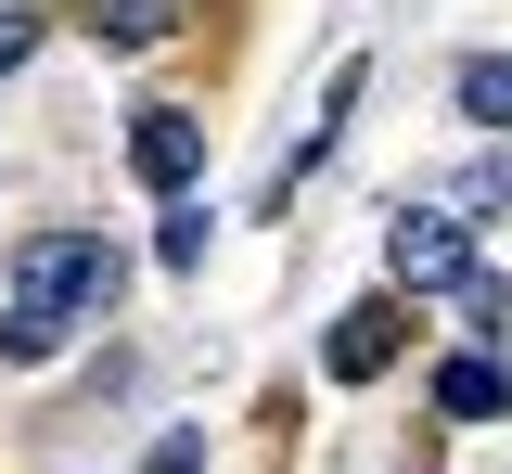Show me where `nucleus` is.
Listing matches in <instances>:
<instances>
[{"instance_id":"1","label":"nucleus","mask_w":512,"mask_h":474,"mask_svg":"<svg viewBox=\"0 0 512 474\" xmlns=\"http://www.w3.org/2000/svg\"><path fill=\"white\" fill-rule=\"evenodd\" d=\"M116 295V257L90 244V231H39L26 257H13V308H0V359H52L64 334H77V308H103Z\"/></svg>"},{"instance_id":"2","label":"nucleus","mask_w":512,"mask_h":474,"mask_svg":"<svg viewBox=\"0 0 512 474\" xmlns=\"http://www.w3.org/2000/svg\"><path fill=\"white\" fill-rule=\"evenodd\" d=\"M384 270L410 282V295H423V282H474V231H461L448 205H410V218L384 231Z\"/></svg>"},{"instance_id":"3","label":"nucleus","mask_w":512,"mask_h":474,"mask_svg":"<svg viewBox=\"0 0 512 474\" xmlns=\"http://www.w3.org/2000/svg\"><path fill=\"white\" fill-rule=\"evenodd\" d=\"M128 167H141L154 193H192V167H205V129H192L180 103H154V116H128Z\"/></svg>"},{"instance_id":"4","label":"nucleus","mask_w":512,"mask_h":474,"mask_svg":"<svg viewBox=\"0 0 512 474\" xmlns=\"http://www.w3.org/2000/svg\"><path fill=\"white\" fill-rule=\"evenodd\" d=\"M320 359H333V385H372L384 359H397V308H384V295H372V308H346V321H333V346H320Z\"/></svg>"},{"instance_id":"5","label":"nucleus","mask_w":512,"mask_h":474,"mask_svg":"<svg viewBox=\"0 0 512 474\" xmlns=\"http://www.w3.org/2000/svg\"><path fill=\"white\" fill-rule=\"evenodd\" d=\"M436 410H448V423H500V410H512V372H500V359H448V372H436Z\"/></svg>"},{"instance_id":"6","label":"nucleus","mask_w":512,"mask_h":474,"mask_svg":"<svg viewBox=\"0 0 512 474\" xmlns=\"http://www.w3.org/2000/svg\"><path fill=\"white\" fill-rule=\"evenodd\" d=\"M77 13H90V39H116V52H154V39L180 26L192 0H77Z\"/></svg>"},{"instance_id":"7","label":"nucleus","mask_w":512,"mask_h":474,"mask_svg":"<svg viewBox=\"0 0 512 474\" xmlns=\"http://www.w3.org/2000/svg\"><path fill=\"white\" fill-rule=\"evenodd\" d=\"M461 116H474V129H512V65H500V52L461 65Z\"/></svg>"},{"instance_id":"8","label":"nucleus","mask_w":512,"mask_h":474,"mask_svg":"<svg viewBox=\"0 0 512 474\" xmlns=\"http://www.w3.org/2000/svg\"><path fill=\"white\" fill-rule=\"evenodd\" d=\"M154 257H167V270H205V205H167V231H154Z\"/></svg>"},{"instance_id":"9","label":"nucleus","mask_w":512,"mask_h":474,"mask_svg":"<svg viewBox=\"0 0 512 474\" xmlns=\"http://www.w3.org/2000/svg\"><path fill=\"white\" fill-rule=\"evenodd\" d=\"M26 39H39V13H0V77L26 65Z\"/></svg>"}]
</instances>
